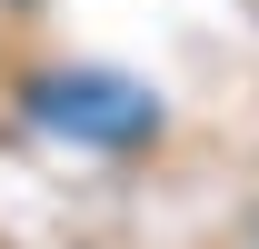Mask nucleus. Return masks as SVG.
I'll list each match as a JSON object with an SVG mask.
<instances>
[{"label": "nucleus", "instance_id": "1", "mask_svg": "<svg viewBox=\"0 0 259 249\" xmlns=\"http://www.w3.org/2000/svg\"><path fill=\"white\" fill-rule=\"evenodd\" d=\"M30 120L70 130L90 150H130V140L160 130V100L140 90L130 70H50V80H30Z\"/></svg>", "mask_w": 259, "mask_h": 249}]
</instances>
